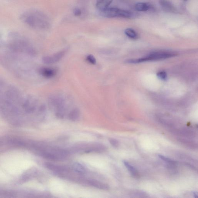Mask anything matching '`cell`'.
I'll return each instance as SVG.
<instances>
[{
    "instance_id": "1",
    "label": "cell",
    "mask_w": 198,
    "mask_h": 198,
    "mask_svg": "<svg viewBox=\"0 0 198 198\" xmlns=\"http://www.w3.org/2000/svg\"><path fill=\"white\" fill-rule=\"evenodd\" d=\"M21 19L23 22L31 27L37 28H42L44 27L43 16L37 11H26L21 16Z\"/></svg>"
},
{
    "instance_id": "2",
    "label": "cell",
    "mask_w": 198,
    "mask_h": 198,
    "mask_svg": "<svg viewBox=\"0 0 198 198\" xmlns=\"http://www.w3.org/2000/svg\"><path fill=\"white\" fill-rule=\"evenodd\" d=\"M177 53L175 52L169 51H158L153 52L147 56L140 58L132 59L126 60L128 63H137L144 62L156 61L165 59L176 56Z\"/></svg>"
},
{
    "instance_id": "3",
    "label": "cell",
    "mask_w": 198,
    "mask_h": 198,
    "mask_svg": "<svg viewBox=\"0 0 198 198\" xmlns=\"http://www.w3.org/2000/svg\"><path fill=\"white\" fill-rule=\"evenodd\" d=\"M101 12L103 16L108 18L120 17L130 19L135 16L132 12L117 8H108Z\"/></svg>"
},
{
    "instance_id": "4",
    "label": "cell",
    "mask_w": 198,
    "mask_h": 198,
    "mask_svg": "<svg viewBox=\"0 0 198 198\" xmlns=\"http://www.w3.org/2000/svg\"><path fill=\"white\" fill-rule=\"evenodd\" d=\"M66 52V50H63L51 56L43 57L42 58V61L44 63L47 64L56 63L63 58Z\"/></svg>"
},
{
    "instance_id": "5",
    "label": "cell",
    "mask_w": 198,
    "mask_h": 198,
    "mask_svg": "<svg viewBox=\"0 0 198 198\" xmlns=\"http://www.w3.org/2000/svg\"><path fill=\"white\" fill-rule=\"evenodd\" d=\"M39 73L42 76L47 78H50L57 74V70L55 69L49 68H42L39 69Z\"/></svg>"
},
{
    "instance_id": "6",
    "label": "cell",
    "mask_w": 198,
    "mask_h": 198,
    "mask_svg": "<svg viewBox=\"0 0 198 198\" xmlns=\"http://www.w3.org/2000/svg\"><path fill=\"white\" fill-rule=\"evenodd\" d=\"M159 3L164 10L166 12H174L175 11L174 6L168 0H159Z\"/></svg>"
},
{
    "instance_id": "7",
    "label": "cell",
    "mask_w": 198,
    "mask_h": 198,
    "mask_svg": "<svg viewBox=\"0 0 198 198\" xmlns=\"http://www.w3.org/2000/svg\"><path fill=\"white\" fill-rule=\"evenodd\" d=\"M113 0H99L96 3V7L101 12L109 8V6L112 2Z\"/></svg>"
},
{
    "instance_id": "8",
    "label": "cell",
    "mask_w": 198,
    "mask_h": 198,
    "mask_svg": "<svg viewBox=\"0 0 198 198\" xmlns=\"http://www.w3.org/2000/svg\"><path fill=\"white\" fill-rule=\"evenodd\" d=\"M88 182L89 185L97 189L104 190H106L109 189V186L107 185L96 180H90Z\"/></svg>"
},
{
    "instance_id": "9",
    "label": "cell",
    "mask_w": 198,
    "mask_h": 198,
    "mask_svg": "<svg viewBox=\"0 0 198 198\" xmlns=\"http://www.w3.org/2000/svg\"><path fill=\"white\" fill-rule=\"evenodd\" d=\"M45 165L48 169L52 171L56 172H61L66 171V169L63 167L57 166L53 164L47 163H45Z\"/></svg>"
},
{
    "instance_id": "10",
    "label": "cell",
    "mask_w": 198,
    "mask_h": 198,
    "mask_svg": "<svg viewBox=\"0 0 198 198\" xmlns=\"http://www.w3.org/2000/svg\"><path fill=\"white\" fill-rule=\"evenodd\" d=\"M80 112L78 108H75L69 114L68 118L70 120L75 122L78 120L80 117Z\"/></svg>"
},
{
    "instance_id": "11",
    "label": "cell",
    "mask_w": 198,
    "mask_h": 198,
    "mask_svg": "<svg viewBox=\"0 0 198 198\" xmlns=\"http://www.w3.org/2000/svg\"><path fill=\"white\" fill-rule=\"evenodd\" d=\"M150 6L148 3H138L135 4V8L137 11L140 12H145L148 10Z\"/></svg>"
},
{
    "instance_id": "12",
    "label": "cell",
    "mask_w": 198,
    "mask_h": 198,
    "mask_svg": "<svg viewBox=\"0 0 198 198\" xmlns=\"http://www.w3.org/2000/svg\"><path fill=\"white\" fill-rule=\"evenodd\" d=\"M124 163L126 167L127 168V169L130 172L132 176L135 178L139 177L138 172L135 168L127 161H124Z\"/></svg>"
},
{
    "instance_id": "13",
    "label": "cell",
    "mask_w": 198,
    "mask_h": 198,
    "mask_svg": "<svg viewBox=\"0 0 198 198\" xmlns=\"http://www.w3.org/2000/svg\"><path fill=\"white\" fill-rule=\"evenodd\" d=\"M125 33L129 38L133 40H136L139 38L137 33L135 30L131 28H127L125 31Z\"/></svg>"
},
{
    "instance_id": "14",
    "label": "cell",
    "mask_w": 198,
    "mask_h": 198,
    "mask_svg": "<svg viewBox=\"0 0 198 198\" xmlns=\"http://www.w3.org/2000/svg\"><path fill=\"white\" fill-rule=\"evenodd\" d=\"M73 168L75 171L80 174H84L86 171V168L81 164L79 163L74 164Z\"/></svg>"
},
{
    "instance_id": "15",
    "label": "cell",
    "mask_w": 198,
    "mask_h": 198,
    "mask_svg": "<svg viewBox=\"0 0 198 198\" xmlns=\"http://www.w3.org/2000/svg\"><path fill=\"white\" fill-rule=\"evenodd\" d=\"M25 50L26 53L31 56L35 57L37 54V52L35 49L29 46L26 48Z\"/></svg>"
},
{
    "instance_id": "16",
    "label": "cell",
    "mask_w": 198,
    "mask_h": 198,
    "mask_svg": "<svg viewBox=\"0 0 198 198\" xmlns=\"http://www.w3.org/2000/svg\"><path fill=\"white\" fill-rule=\"evenodd\" d=\"M157 76L159 79L163 81H165L167 78V75L165 71H160L157 73Z\"/></svg>"
},
{
    "instance_id": "17",
    "label": "cell",
    "mask_w": 198,
    "mask_h": 198,
    "mask_svg": "<svg viewBox=\"0 0 198 198\" xmlns=\"http://www.w3.org/2000/svg\"><path fill=\"white\" fill-rule=\"evenodd\" d=\"M87 61L91 64L95 65L96 63V60L95 57L92 55H89L86 57Z\"/></svg>"
},
{
    "instance_id": "18",
    "label": "cell",
    "mask_w": 198,
    "mask_h": 198,
    "mask_svg": "<svg viewBox=\"0 0 198 198\" xmlns=\"http://www.w3.org/2000/svg\"><path fill=\"white\" fill-rule=\"evenodd\" d=\"M158 156L161 159L166 163L171 164H174L176 163V161H173V160L170 159L169 158H166V157L162 156V155H158Z\"/></svg>"
},
{
    "instance_id": "19",
    "label": "cell",
    "mask_w": 198,
    "mask_h": 198,
    "mask_svg": "<svg viewBox=\"0 0 198 198\" xmlns=\"http://www.w3.org/2000/svg\"><path fill=\"white\" fill-rule=\"evenodd\" d=\"M109 141L111 145L114 148H117L119 146V142L117 140L114 138L109 139Z\"/></svg>"
},
{
    "instance_id": "20",
    "label": "cell",
    "mask_w": 198,
    "mask_h": 198,
    "mask_svg": "<svg viewBox=\"0 0 198 198\" xmlns=\"http://www.w3.org/2000/svg\"><path fill=\"white\" fill-rule=\"evenodd\" d=\"M74 13L75 16H80L81 14V11L79 9H76L74 11Z\"/></svg>"
},
{
    "instance_id": "21",
    "label": "cell",
    "mask_w": 198,
    "mask_h": 198,
    "mask_svg": "<svg viewBox=\"0 0 198 198\" xmlns=\"http://www.w3.org/2000/svg\"><path fill=\"white\" fill-rule=\"evenodd\" d=\"M46 107L44 105H42L40 106V109H39V110H40L41 112H43L45 110Z\"/></svg>"
},
{
    "instance_id": "22",
    "label": "cell",
    "mask_w": 198,
    "mask_h": 198,
    "mask_svg": "<svg viewBox=\"0 0 198 198\" xmlns=\"http://www.w3.org/2000/svg\"><path fill=\"white\" fill-rule=\"evenodd\" d=\"M193 195H194V198H197L198 193L197 191H194V192H193Z\"/></svg>"
}]
</instances>
